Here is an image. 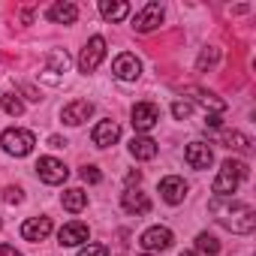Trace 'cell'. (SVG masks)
<instances>
[{
  "label": "cell",
  "mask_w": 256,
  "mask_h": 256,
  "mask_svg": "<svg viewBox=\"0 0 256 256\" xmlns=\"http://www.w3.org/2000/svg\"><path fill=\"white\" fill-rule=\"evenodd\" d=\"M208 211H211L226 229H232V232H238V235H250L253 226H256V211H253L247 202H238V199H232V196H214V199L208 202Z\"/></svg>",
  "instance_id": "cell-1"
},
{
  "label": "cell",
  "mask_w": 256,
  "mask_h": 256,
  "mask_svg": "<svg viewBox=\"0 0 256 256\" xmlns=\"http://www.w3.org/2000/svg\"><path fill=\"white\" fill-rule=\"evenodd\" d=\"M247 175H250L247 163H241V160H226V163L220 166V175L214 178L211 190H214L217 196H232V193L238 190V184H241Z\"/></svg>",
  "instance_id": "cell-2"
},
{
  "label": "cell",
  "mask_w": 256,
  "mask_h": 256,
  "mask_svg": "<svg viewBox=\"0 0 256 256\" xmlns=\"http://www.w3.org/2000/svg\"><path fill=\"white\" fill-rule=\"evenodd\" d=\"M0 145H4V151L12 154V157H28L34 151L36 139H34L30 130H16V126H12V130H6L4 136H0Z\"/></svg>",
  "instance_id": "cell-3"
},
{
  "label": "cell",
  "mask_w": 256,
  "mask_h": 256,
  "mask_svg": "<svg viewBox=\"0 0 256 256\" xmlns=\"http://www.w3.org/2000/svg\"><path fill=\"white\" fill-rule=\"evenodd\" d=\"M106 58V40L102 36H90L88 46L82 48V58H78V70L82 72H94L100 66V60Z\"/></svg>",
  "instance_id": "cell-4"
},
{
  "label": "cell",
  "mask_w": 256,
  "mask_h": 256,
  "mask_svg": "<svg viewBox=\"0 0 256 256\" xmlns=\"http://www.w3.org/2000/svg\"><path fill=\"white\" fill-rule=\"evenodd\" d=\"M34 169H36V175H40L46 184H64V181L70 178L66 163H60V160H54V157H40V163H36Z\"/></svg>",
  "instance_id": "cell-5"
},
{
  "label": "cell",
  "mask_w": 256,
  "mask_h": 256,
  "mask_svg": "<svg viewBox=\"0 0 256 256\" xmlns=\"http://www.w3.org/2000/svg\"><path fill=\"white\" fill-rule=\"evenodd\" d=\"M160 124V108L154 102H136L133 106V130L139 133H148L151 126Z\"/></svg>",
  "instance_id": "cell-6"
},
{
  "label": "cell",
  "mask_w": 256,
  "mask_h": 256,
  "mask_svg": "<svg viewBox=\"0 0 256 256\" xmlns=\"http://www.w3.org/2000/svg\"><path fill=\"white\" fill-rule=\"evenodd\" d=\"M148 253H154V250H169L172 244H175V235H172V229H166V226H151L148 232H142V241H139Z\"/></svg>",
  "instance_id": "cell-7"
},
{
  "label": "cell",
  "mask_w": 256,
  "mask_h": 256,
  "mask_svg": "<svg viewBox=\"0 0 256 256\" xmlns=\"http://www.w3.org/2000/svg\"><path fill=\"white\" fill-rule=\"evenodd\" d=\"M112 72H114L120 82H136V78H139V72H142V64H139V58H136V54L124 52V54H118V58H114Z\"/></svg>",
  "instance_id": "cell-8"
},
{
  "label": "cell",
  "mask_w": 256,
  "mask_h": 256,
  "mask_svg": "<svg viewBox=\"0 0 256 256\" xmlns=\"http://www.w3.org/2000/svg\"><path fill=\"white\" fill-rule=\"evenodd\" d=\"M160 22H163V6H160V4H145V10L136 16L133 28H136L139 34H151V30L160 28Z\"/></svg>",
  "instance_id": "cell-9"
},
{
  "label": "cell",
  "mask_w": 256,
  "mask_h": 256,
  "mask_svg": "<svg viewBox=\"0 0 256 256\" xmlns=\"http://www.w3.org/2000/svg\"><path fill=\"white\" fill-rule=\"evenodd\" d=\"M90 114H94V102H88V100H72V102H66V106H64V112H60L64 124H70V126L84 124Z\"/></svg>",
  "instance_id": "cell-10"
},
{
  "label": "cell",
  "mask_w": 256,
  "mask_h": 256,
  "mask_svg": "<svg viewBox=\"0 0 256 256\" xmlns=\"http://www.w3.org/2000/svg\"><path fill=\"white\" fill-rule=\"evenodd\" d=\"M90 139H94V145L96 148H108V145H114L118 139H120V126H118V120H100L96 126H94V133H90Z\"/></svg>",
  "instance_id": "cell-11"
},
{
  "label": "cell",
  "mask_w": 256,
  "mask_h": 256,
  "mask_svg": "<svg viewBox=\"0 0 256 256\" xmlns=\"http://www.w3.org/2000/svg\"><path fill=\"white\" fill-rule=\"evenodd\" d=\"M160 196H163L169 205L184 202V196H187V181H184V178H178V175L163 178V181H160Z\"/></svg>",
  "instance_id": "cell-12"
},
{
  "label": "cell",
  "mask_w": 256,
  "mask_h": 256,
  "mask_svg": "<svg viewBox=\"0 0 256 256\" xmlns=\"http://www.w3.org/2000/svg\"><path fill=\"white\" fill-rule=\"evenodd\" d=\"M88 235H90L88 223H78V220H72V223L60 226V232H58V241H60V247H76V244L88 241Z\"/></svg>",
  "instance_id": "cell-13"
},
{
  "label": "cell",
  "mask_w": 256,
  "mask_h": 256,
  "mask_svg": "<svg viewBox=\"0 0 256 256\" xmlns=\"http://www.w3.org/2000/svg\"><path fill=\"white\" fill-rule=\"evenodd\" d=\"M184 160L193 166V169H208L211 166V160H214V154H211V148L205 145V142H190L187 145V151H184Z\"/></svg>",
  "instance_id": "cell-14"
},
{
  "label": "cell",
  "mask_w": 256,
  "mask_h": 256,
  "mask_svg": "<svg viewBox=\"0 0 256 256\" xmlns=\"http://www.w3.org/2000/svg\"><path fill=\"white\" fill-rule=\"evenodd\" d=\"M48 232H52V217H30L22 226V238L24 241H46Z\"/></svg>",
  "instance_id": "cell-15"
},
{
  "label": "cell",
  "mask_w": 256,
  "mask_h": 256,
  "mask_svg": "<svg viewBox=\"0 0 256 256\" xmlns=\"http://www.w3.org/2000/svg\"><path fill=\"white\" fill-rule=\"evenodd\" d=\"M120 205H124V211H126V214H136V217L151 211V199H148L145 193H139V190H124Z\"/></svg>",
  "instance_id": "cell-16"
},
{
  "label": "cell",
  "mask_w": 256,
  "mask_h": 256,
  "mask_svg": "<svg viewBox=\"0 0 256 256\" xmlns=\"http://www.w3.org/2000/svg\"><path fill=\"white\" fill-rule=\"evenodd\" d=\"M46 16H48V22H54V24H76L78 6H76V4H54Z\"/></svg>",
  "instance_id": "cell-17"
},
{
  "label": "cell",
  "mask_w": 256,
  "mask_h": 256,
  "mask_svg": "<svg viewBox=\"0 0 256 256\" xmlns=\"http://www.w3.org/2000/svg\"><path fill=\"white\" fill-rule=\"evenodd\" d=\"M66 66H70L66 52H52V54H48V66H46L42 78H46V82H60V76H58V72H66Z\"/></svg>",
  "instance_id": "cell-18"
},
{
  "label": "cell",
  "mask_w": 256,
  "mask_h": 256,
  "mask_svg": "<svg viewBox=\"0 0 256 256\" xmlns=\"http://www.w3.org/2000/svg\"><path fill=\"white\" fill-rule=\"evenodd\" d=\"M157 142L154 139H148V136H136L133 142H130V154L136 157V160H154L157 157Z\"/></svg>",
  "instance_id": "cell-19"
},
{
  "label": "cell",
  "mask_w": 256,
  "mask_h": 256,
  "mask_svg": "<svg viewBox=\"0 0 256 256\" xmlns=\"http://www.w3.org/2000/svg\"><path fill=\"white\" fill-rule=\"evenodd\" d=\"M100 12H102L106 22H124L126 16H130V4H124V0L108 4V0H102V4H100Z\"/></svg>",
  "instance_id": "cell-20"
},
{
  "label": "cell",
  "mask_w": 256,
  "mask_h": 256,
  "mask_svg": "<svg viewBox=\"0 0 256 256\" xmlns=\"http://www.w3.org/2000/svg\"><path fill=\"white\" fill-rule=\"evenodd\" d=\"M190 94L196 96V102H199V106H205V108H211L214 114H220V112H226V100H220V96H214V94H208V90H199V88H193Z\"/></svg>",
  "instance_id": "cell-21"
},
{
  "label": "cell",
  "mask_w": 256,
  "mask_h": 256,
  "mask_svg": "<svg viewBox=\"0 0 256 256\" xmlns=\"http://www.w3.org/2000/svg\"><path fill=\"white\" fill-rule=\"evenodd\" d=\"M220 142H223L226 148H232V151H244V154H247V151H250V145H253V142H250L244 133H238V130H232V133L226 130V133L220 136Z\"/></svg>",
  "instance_id": "cell-22"
},
{
  "label": "cell",
  "mask_w": 256,
  "mask_h": 256,
  "mask_svg": "<svg viewBox=\"0 0 256 256\" xmlns=\"http://www.w3.org/2000/svg\"><path fill=\"white\" fill-rule=\"evenodd\" d=\"M60 202H64V208H66V211H72V214H78V211H82V208L88 205V193L76 187V190H66Z\"/></svg>",
  "instance_id": "cell-23"
},
{
  "label": "cell",
  "mask_w": 256,
  "mask_h": 256,
  "mask_svg": "<svg viewBox=\"0 0 256 256\" xmlns=\"http://www.w3.org/2000/svg\"><path fill=\"white\" fill-rule=\"evenodd\" d=\"M196 250H199V253H208V256H217V253H220V241H217L211 232H199V235H196Z\"/></svg>",
  "instance_id": "cell-24"
},
{
  "label": "cell",
  "mask_w": 256,
  "mask_h": 256,
  "mask_svg": "<svg viewBox=\"0 0 256 256\" xmlns=\"http://www.w3.org/2000/svg\"><path fill=\"white\" fill-rule=\"evenodd\" d=\"M0 108H4L6 114H24V102L16 96V94H4V96H0Z\"/></svg>",
  "instance_id": "cell-25"
},
{
  "label": "cell",
  "mask_w": 256,
  "mask_h": 256,
  "mask_svg": "<svg viewBox=\"0 0 256 256\" xmlns=\"http://www.w3.org/2000/svg\"><path fill=\"white\" fill-rule=\"evenodd\" d=\"M214 64H217V48H211V46H208V48H202V54H199V64H196V70H199V72H205V70H211Z\"/></svg>",
  "instance_id": "cell-26"
},
{
  "label": "cell",
  "mask_w": 256,
  "mask_h": 256,
  "mask_svg": "<svg viewBox=\"0 0 256 256\" xmlns=\"http://www.w3.org/2000/svg\"><path fill=\"white\" fill-rule=\"evenodd\" d=\"M78 256H108V247L106 244H90V247H82Z\"/></svg>",
  "instance_id": "cell-27"
},
{
  "label": "cell",
  "mask_w": 256,
  "mask_h": 256,
  "mask_svg": "<svg viewBox=\"0 0 256 256\" xmlns=\"http://www.w3.org/2000/svg\"><path fill=\"white\" fill-rule=\"evenodd\" d=\"M82 178H84L88 184H100V181H102V175H100L96 166H84V169H82Z\"/></svg>",
  "instance_id": "cell-28"
},
{
  "label": "cell",
  "mask_w": 256,
  "mask_h": 256,
  "mask_svg": "<svg viewBox=\"0 0 256 256\" xmlns=\"http://www.w3.org/2000/svg\"><path fill=\"white\" fill-rule=\"evenodd\" d=\"M22 199H24V196H22L18 187H6V190H4V202H6V205H18Z\"/></svg>",
  "instance_id": "cell-29"
},
{
  "label": "cell",
  "mask_w": 256,
  "mask_h": 256,
  "mask_svg": "<svg viewBox=\"0 0 256 256\" xmlns=\"http://www.w3.org/2000/svg\"><path fill=\"white\" fill-rule=\"evenodd\" d=\"M172 114H175L178 120H187V118H190V102H181V100H178V102L172 106Z\"/></svg>",
  "instance_id": "cell-30"
},
{
  "label": "cell",
  "mask_w": 256,
  "mask_h": 256,
  "mask_svg": "<svg viewBox=\"0 0 256 256\" xmlns=\"http://www.w3.org/2000/svg\"><path fill=\"white\" fill-rule=\"evenodd\" d=\"M0 256H22L12 244H0Z\"/></svg>",
  "instance_id": "cell-31"
},
{
  "label": "cell",
  "mask_w": 256,
  "mask_h": 256,
  "mask_svg": "<svg viewBox=\"0 0 256 256\" xmlns=\"http://www.w3.org/2000/svg\"><path fill=\"white\" fill-rule=\"evenodd\" d=\"M48 145H52V148H64V145H66V142H64V139H60V136H52V139H48Z\"/></svg>",
  "instance_id": "cell-32"
},
{
  "label": "cell",
  "mask_w": 256,
  "mask_h": 256,
  "mask_svg": "<svg viewBox=\"0 0 256 256\" xmlns=\"http://www.w3.org/2000/svg\"><path fill=\"white\" fill-rule=\"evenodd\" d=\"M139 178H142V172H136V169H133V172H130V175H126V184H136V181H139Z\"/></svg>",
  "instance_id": "cell-33"
},
{
  "label": "cell",
  "mask_w": 256,
  "mask_h": 256,
  "mask_svg": "<svg viewBox=\"0 0 256 256\" xmlns=\"http://www.w3.org/2000/svg\"><path fill=\"white\" fill-rule=\"evenodd\" d=\"M181 256H196V253H193V250H184V253H181Z\"/></svg>",
  "instance_id": "cell-34"
},
{
  "label": "cell",
  "mask_w": 256,
  "mask_h": 256,
  "mask_svg": "<svg viewBox=\"0 0 256 256\" xmlns=\"http://www.w3.org/2000/svg\"><path fill=\"white\" fill-rule=\"evenodd\" d=\"M145 256H154V253H145Z\"/></svg>",
  "instance_id": "cell-35"
},
{
  "label": "cell",
  "mask_w": 256,
  "mask_h": 256,
  "mask_svg": "<svg viewBox=\"0 0 256 256\" xmlns=\"http://www.w3.org/2000/svg\"><path fill=\"white\" fill-rule=\"evenodd\" d=\"M0 226H4V220H0Z\"/></svg>",
  "instance_id": "cell-36"
}]
</instances>
